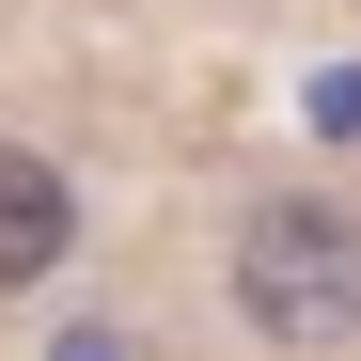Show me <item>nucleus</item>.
I'll use <instances>...</instances> for the list:
<instances>
[{
	"label": "nucleus",
	"mask_w": 361,
	"mask_h": 361,
	"mask_svg": "<svg viewBox=\"0 0 361 361\" xmlns=\"http://www.w3.org/2000/svg\"><path fill=\"white\" fill-rule=\"evenodd\" d=\"M63 235H79L63 173H47L32 142H0V283H47V267H63Z\"/></svg>",
	"instance_id": "2"
},
{
	"label": "nucleus",
	"mask_w": 361,
	"mask_h": 361,
	"mask_svg": "<svg viewBox=\"0 0 361 361\" xmlns=\"http://www.w3.org/2000/svg\"><path fill=\"white\" fill-rule=\"evenodd\" d=\"M235 298H252L267 345H330V330L361 314V220H345V204H252Z\"/></svg>",
	"instance_id": "1"
},
{
	"label": "nucleus",
	"mask_w": 361,
	"mask_h": 361,
	"mask_svg": "<svg viewBox=\"0 0 361 361\" xmlns=\"http://www.w3.org/2000/svg\"><path fill=\"white\" fill-rule=\"evenodd\" d=\"M63 361H126V345H110V330H63Z\"/></svg>",
	"instance_id": "3"
}]
</instances>
